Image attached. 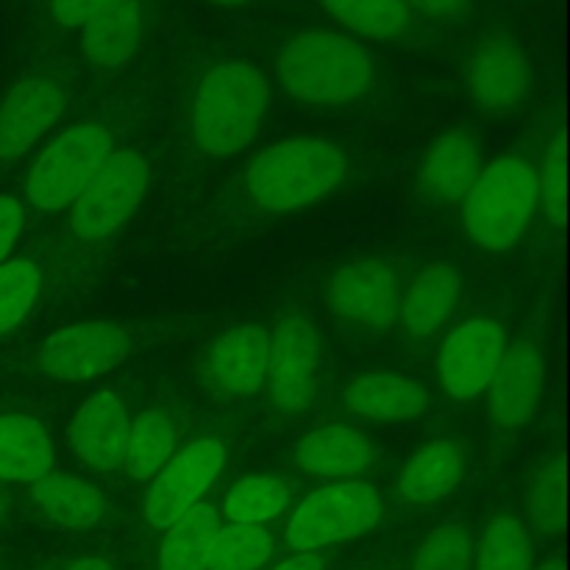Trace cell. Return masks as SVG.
Instances as JSON below:
<instances>
[{"label":"cell","mask_w":570,"mask_h":570,"mask_svg":"<svg viewBox=\"0 0 570 570\" xmlns=\"http://www.w3.org/2000/svg\"><path fill=\"white\" fill-rule=\"evenodd\" d=\"M271 109V87L256 67L226 61L206 72L193 104V137L206 154L248 148Z\"/></svg>","instance_id":"cell-1"},{"label":"cell","mask_w":570,"mask_h":570,"mask_svg":"<svg viewBox=\"0 0 570 570\" xmlns=\"http://www.w3.org/2000/svg\"><path fill=\"white\" fill-rule=\"evenodd\" d=\"M284 89L304 104L337 106L356 100L373 78V61L348 37L304 31L284 45L278 56Z\"/></svg>","instance_id":"cell-2"},{"label":"cell","mask_w":570,"mask_h":570,"mask_svg":"<svg viewBox=\"0 0 570 570\" xmlns=\"http://www.w3.org/2000/svg\"><path fill=\"white\" fill-rule=\"evenodd\" d=\"M345 176V156L326 139H284L248 170V193L259 209L293 212L332 193Z\"/></svg>","instance_id":"cell-3"},{"label":"cell","mask_w":570,"mask_h":570,"mask_svg":"<svg viewBox=\"0 0 570 570\" xmlns=\"http://www.w3.org/2000/svg\"><path fill=\"white\" fill-rule=\"evenodd\" d=\"M540 181L521 159H499L482 170L465 195V228L488 250H507L521 239L538 204Z\"/></svg>","instance_id":"cell-4"},{"label":"cell","mask_w":570,"mask_h":570,"mask_svg":"<svg viewBox=\"0 0 570 570\" xmlns=\"http://www.w3.org/2000/svg\"><path fill=\"white\" fill-rule=\"evenodd\" d=\"M382 518V495L367 482H340L304 499L287 523V546L317 551L362 538Z\"/></svg>","instance_id":"cell-5"},{"label":"cell","mask_w":570,"mask_h":570,"mask_svg":"<svg viewBox=\"0 0 570 570\" xmlns=\"http://www.w3.org/2000/svg\"><path fill=\"white\" fill-rule=\"evenodd\" d=\"M111 150V134L104 126L67 128L31 167L26 181L28 200L45 212L72 206Z\"/></svg>","instance_id":"cell-6"},{"label":"cell","mask_w":570,"mask_h":570,"mask_svg":"<svg viewBox=\"0 0 570 570\" xmlns=\"http://www.w3.org/2000/svg\"><path fill=\"white\" fill-rule=\"evenodd\" d=\"M148 193V165L134 150H111L83 193L70 206V226L78 237L100 239L117 232Z\"/></svg>","instance_id":"cell-7"},{"label":"cell","mask_w":570,"mask_h":570,"mask_svg":"<svg viewBox=\"0 0 570 570\" xmlns=\"http://www.w3.org/2000/svg\"><path fill=\"white\" fill-rule=\"evenodd\" d=\"M226 462V449L217 440H198L173 456L145 495V518L150 527L170 529L178 518L198 507L200 495L217 482Z\"/></svg>","instance_id":"cell-8"},{"label":"cell","mask_w":570,"mask_h":570,"mask_svg":"<svg viewBox=\"0 0 570 570\" xmlns=\"http://www.w3.org/2000/svg\"><path fill=\"white\" fill-rule=\"evenodd\" d=\"M317 334L301 315H284L267 334L265 382L276 410L301 412L315 393Z\"/></svg>","instance_id":"cell-9"},{"label":"cell","mask_w":570,"mask_h":570,"mask_svg":"<svg viewBox=\"0 0 570 570\" xmlns=\"http://www.w3.org/2000/svg\"><path fill=\"white\" fill-rule=\"evenodd\" d=\"M507 340L504 328L495 321H468L445 340L440 351L438 371L443 387L454 399H476L493 382L501 360H504Z\"/></svg>","instance_id":"cell-10"},{"label":"cell","mask_w":570,"mask_h":570,"mask_svg":"<svg viewBox=\"0 0 570 570\" xmlns=\"http://www.w3.org/2000/svg\"><path fill=\"white\" fill-rule=\"evenodd\" d=\"M128 354V337L115 323H81L65 328L45 343L42 371L61 382H87L120 365Z\"/></svg>","instance_id":"cell-11"},{"label":"cell","mask_w":570,"mask_h":570,"mask_svg":"<svg viewBox=\"0 0 570 570\" xmlns=\"http://www.w3.org/2000/svg\"><path fill=\"white\" fill-rule=\"evenodd\" d=\"M326 298L343 321L382 328L399 315V278L384 262H351L334 273Z\"/></svg>","instance_id":"cell-12"},{"label":"cell","mask_w":570,"mask_h":570,"mask_svg":"<svg viewBox=\"0 0 570 570\" xmlns=\"http://www.w3.org/2000/svg\"><path fill=\"white\" fill-rule=\"evenodd\" d=\"M65 111V89L48 76H28L0 106V159L22 156Z\"/></svg>","instance_id":"cell-13"},{"label":"cell","mask_w":570,"mask_h":570,"mask_svg":"<svg viewBox=\"0 0 570 570\" xmlns=\"http://www.w3.org/2000/svg\"><path fill=\"white\" fill-rule=\"evenodd\" d=\"M532 65L510 39H488L479 45L468 65V83L479 106L490 111H510L527 95Z\"/></svg>","instance_id":"cell-14"},{"label":"cell","mask_w":570,"mask_h":570,"mask_svg":"<svg viewBox=\"0 0 570 570\" xmlns=\"http://www.w3.org/2000/svg\"><path fill=\"white\" fill-rule=\"evenodd\" d=\"M543 393V356L532 343L504 351L490 382V412L504 429H521L534 417Z\"/></svg>","instance_id":"cell-15"},{"label":"cell","mask_w":570,"mask_h":570,"mask_svg":"<svg viewBox=\"0 0 570 570\" xmlns=\"http://www.w3.org/2000/svg\"><path fill=\"white\" fill-rule=\"evenodd\" d=\"M128 429L131 421L120 399L111 393H98L83 401L81 410L76 412L70 429L72 449L95 471H115L126 460Z\"/></svg>","instance_id":"cell-16"},{"label":"cell","mask_w":570,"mask_h":570,"mask_svg":"<svg viewBox=\"0 0 570 570\" xmlns=\"http://www.w3.org/2000/svg\"><path fill=\"white\" fill-rule=\"evenodd\" d=\"M267 328L256 323L232 328L209 354V384L226 399H245L265 382Z\"/></svg>","instance_id":"cell-17"},{"label":"cell","mask_w":570,"mask_h":570,"mask_svg":"<svg viewBox=\"0 0 570 570\" xmlns=\"http://www.w3.org/2000/svg\"><path fill=\"white\" fill-rule=\"evenodd\" d=\"M482 176V145L465 128L438 137L423 159L421 184L438 204H454L465 198L476 178Z\"/></svg>","instance_id":"cell-18"},{"label":"cell","mask_w":570,"mask_h":570,"mask_svg":"<svg viewBox=\"0 0 570 570\" xmlns=\"http://www.w3.org/2000/svg\"><path fill=\"white\" fill-rule=\"evenodd\" d=\"M345 404L354 415L373 423L415 421L426 410V390L401 373H367L345 390Z\"/></svg>","instance_id":"cell-19"},{"label":"cell","mask_w":570,"mask_h":570,"mask_svg":"<svg viewBox=\"0 0 570 570\" xmlns=\"http://www.w3.org/2000/svg\"><path fill=\"white\" fill-rule=\"evenodd\" d=\"M142 37V9L137 0H104L81 26L83 53L100 67H120Z\"/></svg>","instance_id":"cell-20"},{"label":"cell","mask_w":570,"mask_h":570,"mask_svg":"<svg viewBox=\"0 0 570 570\" xmlns=\"http://www.w3.org/2000/svg\"><path fill=\"white\" fill-rule=\"evenodd\" d=\"M460 289L462 276L456 267L445 265V262L423 267L412 282L404 304L399 306L404 332L412 337H429L438 332L460 304Z\"/></svg>","instance_id":"cell-21"},{"label":"cell","mask_w":570,"mask_h":570,"mask_svg":"<svg viewBox=\"0 0 570 570\" xmlns=\"http://www.w3.org/2000/svg\"><path fill=\"white\" fill-rule=\"evenodd\" d=\"M295 460L315 476L354 479L373 465V445L356 429L326 426L306 434L295 451Z\"/></svg>","instance_id":"cell-22"},{"label":"cell","mask_w":570,"mask_h":570,"mask_svg":"<svg viewBox=\"0 0 570 570\" xmlns=\"http://www.w3.org/2000/svg\"><path fill=\"white\" fill-rule=\"evenodd\" d=\"M465 451L454 440H434L410 456L399 479V490L412 504L445 499L465 476Z\"/></svg>","instance_id":"cell-23"},{"label":"cell","mask_w":570,"mask_h":570,"mask_svg":"<svg viewBox=\"0 0 570 570\" xmlns=\"http://www.w3.org/2000/svg\"><path fill=\"white\" fill-rule=\"evenodd\" d=\"M53 465V445L39 421L28 415H0V479L37 482Z\"/></svg>","instance_id":"cell-24"},{"label":"cell","mask_w":570,"mask_h":570,"mask_svg":"<svg viewBox=\"0 0 570 570\" xmlns=\"http://www.w3.org/2000/svg\"><path fill=\"white\" fill-rule=\"evenodd\" d=\"M31 499L53 523L65 529H89L104 518L106 499L83 479L45 473L31 488Z\"/></svg>","instance_id":"cell-25"},{"label":"cell","mask_w":570,"mask_h":570,"mask_svg":"<svg viewBox=\"0 0 570 570\" xmlns=\"http://www.w3.org/2000/svg\"><path fill=\"white\" fill-rule=\"evenodd\" d=\"M220 521L212 507L198 504L178 518L161 543V570H206Z\"/></svg>","instance_id":"cell-26"},{"label":"cell","mask_w":570,"mask_h":570,"mask_svg":"<svg viewBox=\"0 0 570 570\" xmlns=\"http://www.w3.org/2000/svg\"><path fill=\"white\" fill-rule=\"evenodd\" d=\"M176 445V426L165 410H145L128 429V445L122 468L134 479H150L170 462Z\"/></svg>","instance_id":"cell-27"},{"label":"cell","mask_w":570,"mask_h":570,"mask_svg":"<svg viewBox=\"0 0 570 570\" xmlns=\"http://www.w3.org/2000/svg\"><path fill=\"white\" fill-rule=\"evenodd\" d=\"M293 501V490L276 476H248L232 488L223 501V515L232 523H265L282 515Z\"/></svg>","instance_id":"cell-28"},{"label":"cell","mask_w":570,"mask_h":570,"mask_svg":"<svg viewBox=\"0 0 570 570\" xmlns=\"http://www.w3.org/2000/svg\"><path fill=\"white\" fill-rule=\"evenodd\" d=\"M323 6L345 28L371 39H393L410 26L404 0H323Z\"/></svg>","instance_id":"cell-29"},{"label":"cell","mask_w":570,"mask_h":570,"mask_svg":"<svg viewBox=\"0 0 570 570\" xmlns=\"http://www.w3.org/2000/svg\"><path fill=\"white\" fill-rule=\"evenodd\" d=\"M534 546L515 515H499L488 523L479 543V570H532Z\"/></svg>","instance_id":"cell-30"},{"label":"cell","mask_w":570,"mask_h":570,"mask_svg":"<svg viewBox=\"0 0 570 570\" xmlns=\"http://www.w3.org/2000/svg\"><path fill=\"white\" fill-rule=\"evenodd\" d=\"M273 538L259 523H232L220 529L206 570H259L271 560Z\"/></svg>","instance_id":"cell-31"},{"label":"cell","mask_w":570,"mask_h":570,"mask_svg":"<svg viewBox=\"0 0 570 570\" xmlns=\"http://www.w3.org/2000/svg\"><path fill=\"white\" fill-rule=\"evenodd\" d=\"M39 293L37 265L26 259L0 265V334L11 332L28 309L33 306Z\"/></svg>","instance_id":"cell-32"},{"label":"cell","mask_w":570,"mask_h":570,"mask_svg":"<svg viewBox=\"0 0 570 570\" xmlns=\"http://www.w3.org/2000/svg\"><path fill=\"white\" fill-rule=\"evenodd\" d=\"M412 570H471V534L462 523H445L417 549Z\"/></svg>","instance_id":"cell-33"},{"label":"cell","mask_w":570,"mask_h":570,"mask_svg":"<svg viewBox=\"0 0 570 570\" xmlns=\"http://www.w3.org/2000/svg\"><path fill=\"white\" fill-rule=\"evenodd\" d=\"M527 504L532 523L540 532L551 534L560 529L562 510H566V471H562L560 462H551L540 471L532 490H529Z\"/></svg>","instance_id":"cell-34"},{"label":"cell","mask_w":570,"mask_h":570,"mask_svg":"<svg viewBox=\"0 0 570 570\" xmlns=\"http://www.w3.org/2000/svg\"><path fill=\"white\" fill-rule=\"evenodd\" d=\"M543 206L549 220L560 226L566 220V139H557L543 170Z\"/></svg>","instance_id":"cell-35"},{"label":"cell","mask_w":570,"mask_h":570,"mask_svg":"<svg viewBox=\"0 0 570 570\" xmlns=\"http://www.w3.org/2000/svg\"><path fill=\"white\" fill-rule=\"evenodd\" d=\"M22 220H26V212H22L20 200L11 198V195H0V262L6 259L11 245L20 237Z\"/></svg>","instance_id":"cell-36"},{"label":"cell","mask_w":570,"mask_h":570,"mask_svg":"<svg viewBox=\"0 0 570 570\" xmlns=\"http://www.w3.org/2000/svg\"><path fill=\"white\" fill-rule=\"evenodd\" d=\"M404 3L406 9H415L429 20H460L471 9V0H404Z\"/></svg>","instance_id":"cell-37"},{"label":"cell","mask_w":570,"mask_h":570,"mask_svg":"<svg viewBox=\"0 0 570 570\" xmlns=\"http://www.w3.org/2000/svg\"><path fill=\"white\" fill-rule=\"evenodd\" d=\"M104 0H53V17L65 28H81Z\"/></svg>","instance_id":"cell-38"},{"label":"cell","mask_w":570,"mask_h":570,"mask_svg":"<svg viewBox=\"0 0 570 570\" xmlns=\"http://www.w3.org/2000/svg\"><path fill=\"white\" fill-rule=\"evenodd\" d=\"M273 570H323V557L312 554V551H301V554L289 557V560H284L282 566Z\"/></svg>","instance_id":"cell-39"},{"label":"cell","mask_w":570,"mask_h":570,"mask_svg":"<svg viewBox=\"0 0 570 570\" xmlns=\"http://www.w3.org/2000/svg\"><path fill=\"white\" fill-rule=\"evenodd\" d=\"M65 570H111V566H109V562L95 560V557H89V560L72 562V566H67Z\"/></svg>","instance_id":"cell-40"},{"label":"cell","mask_w":570,"mask_h":570,"mask_svg":"<svg viewBox=\"0 0 570 570\" xmlns=\"http://www.w3.org/2000/svg\"><path fill=\"white\" fill-rule=\"evenodd\" d=\"M209 3H215V6H226V9H237V6L250 3V0H209Z\"/></svg>","instance_id":"cell-41"},{"label":"cell","mask_w":570,"mask_h":570,"mask_svg":"<svg viewBox=\"0 0 570 570\" xmlns=\"http://www.w3.org/2000/svg\"><path fill=\"white\" fill-rule=\"evenodd\" d=\"M538 570H562L560 562H546V566H540Z\"/></svg>","instance_id":"cell-42"},{"label":"cell","mask_w":570,"mask_h":570,"mask_svg":"<svg viewBox=\"0 0 570 570\" xmlns=\"http://www.w3.org/2000/svg\"><path fill=\"white\" fill-rule=\"evenodd\" d=\"M3 512H6V504H3V495H0V521H3Z\"/></svg>","instance_id":"cell-43"}]
</instances>
